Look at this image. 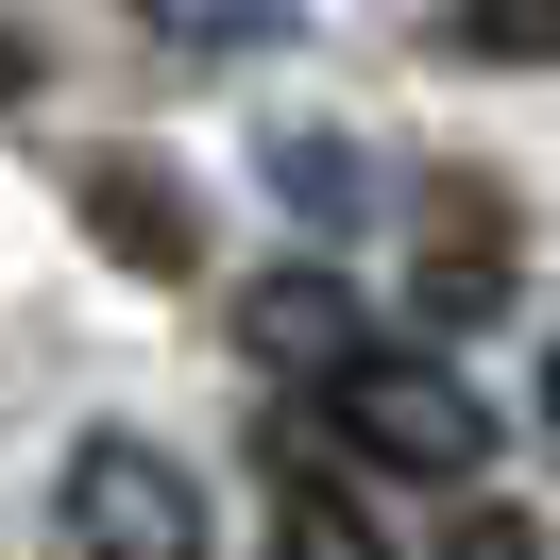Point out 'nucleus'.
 <instances>
[{
	"label": "nucleus",
	"instance_id": "1",
	"mask_svg": "<svg viewBox=\"0 0 560 560\" xmlns=\"http://www.w3.org/2000/svg\"><path fill=\"white\" fill-rule=\"evenodd\" d=\"M323 424H340L374 476H476L492 458V390H458L442 357H408V340H357L340 374H323Z\"/></svg>",
	"mask_w": 560,
	"mask_h": 560
},
{
	"label": "nucleus",
	"instance_id": "2",
	"mask_svg": "<svg viewBox=\"0 0 560 560\" xmlns=\"http://www.w3.org/2000/svg\"><path fill=\"white\" fill-rule=\"evenodd\" d=\"M69 544L85 560H205V492H187V458H153V442H69Z\"/></svg>",
	"mask_w": 560,
	"mask_h": 560
},
{
	"label": "nucleus",
	"instance_id": "3",
	"mask_svg": "<svg viewBox=\"0 0 560 560\" xmlns=\"http://www.w3.org/2000/svg\"><path fill=\"white\" fill-rule=\"evenodd\" d=\"M357 340H374V306H357V272H323V255H289V272L238 289V357H255V374H289V390H323Z\"/></svg>",
	"mask_w": 560,
	"mask_h": 560
},
{
	"label": "nucleus",
	"instance_id": "4",
	"mask_svg": "<svg viewBox=\"0 0 560 560\" xmlns=\"http://www.w3.org/2000/svg\"><path fill=\"white\" fill-rule=\"evenodd\" d=\"M424 306H492V205L442 187V255H424Z\"/></svg>",
	"mask_w": 560,
	"mask_h": 560
},
{
	"label": "nucleus",
	"instance_id": "5",
	"mask_svg": "<svg viewBox=\"0 0 560 560\" xmlns=\"http://www.w3.org/2000/svg\"><path fill=\"white\" fill-rule=\"evenodd\" d=\"M458 51H492V69H560V0H458Z\"/></svg>",
	"mask_w": 560,
	"mask_h": 560
},
{
	"label": "nucleus",
	"instance_id": "6",
	"mask_svg": "<svg viewBox=\"0 0 560 560\" xmlns=\"http://www.w3.org/2000/svg\"><path fill=\"white\" fill-rule=\"evenodd\" d=\"M272 560H390L374 526L340 510V492H289V526H272Z\"/></svg>",
	"mask_w": 560,
	"mask_h": 560
},
{
	"label": "nucleus",
	"instance_id": "7",
	"mask_svg": "<svg viewBox=\"0 0 560 560\" xmlns=\"http://www.w3.org/2000/svg\"><path fill=\"white\" fill-rule=\"evenodd\" d=\"M153 35H187V51H221V35H272V0H137Z\"/></svg>",
	"mask_w": 560,
	"mask_h": 560
},
{
	"label": "nucleus",
	"instance_id": "8",
	"mask_svg": "<svg viewBox=\"0 0 560 560\" xmlns=\"http://www.w3.org/2000/svg\"><path fill=\"white\" fill-rule=\"evenodd\" d=\"M272 187H289V205H323V221H340V205H357V153H323V137H289V153H272Z\"/></svg>",
	"mask_w": 560,
	"mask_h": 560
},
{
	"label": "nucleus",
	"instance_id": "9",
	"mask_svg": "<svg viewBox=\"0 0 560 560\" xmlns=\"http://www.w3.org/2000/svg\"><path fill=\"white\" fill-rule=\"evenodd\" d=\"M458 560H544V544H526V526L492 510V526H458Z\"/></svg>",
	"mask_w": 560,
	"mask_h": 560
},
{
	"label": "nucleus",
	"instance_id": "10",
	"mask_svg": "<svg viewBox=\"0 0 560 560\" xmlns=\"http://www.w3.org/2000/svg\"><path fill=\"white\" fill-rule=\"evenodd\" d=\"M544 442H560V340H544Z\"/></svg>",
	"mask_w": 560,
	"mask_h": 560
}]
</instances>
